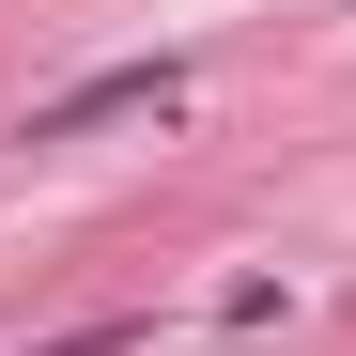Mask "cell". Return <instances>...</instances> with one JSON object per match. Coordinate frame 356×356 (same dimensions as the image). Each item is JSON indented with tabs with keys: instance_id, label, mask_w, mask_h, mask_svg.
Listing matches in <instances>:
<instances>
[{
	"instance_id": "1",
	"label": "cell",
	"mask_w": 356,
	"mask_h": 356,
	"mask_svg": "<svg viewBox=\"0 0 356 356\" xmlns=\"http://www.w3.org/2000/svg\"><path fill=\"white\" fill-rule=\"evenodd\" d=\"M170 93H186L170 63H108V78H78V93H47L16 140H93V124H124V108H170Z\"/></svg>"
},
{
	"instance_id": "2",
	"label": "cell",
	"mask_w": 356,
	"mask_h": 356,
	"mask_svg": "<svg viewBox=\"0 0 356 356\" xmlns=\"http://www.w3.org/2000/svg\"><path fill=\"white\" fill-rule=\"evenodd\" d=\"M140 341V310H108V325H63V341H31V356H124Z\"/></svg>"
}]
</instances>
